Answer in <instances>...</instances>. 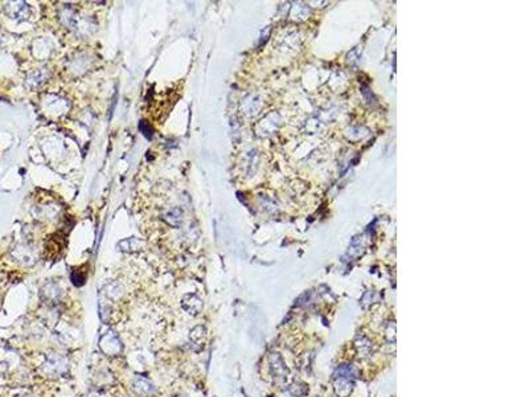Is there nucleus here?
<instances>
[{"instance_id":"10","label":"nucleus","mask_w":529,"mask_h":397,"mask_svg":"<svg viewBox=\"0 0 529 397\" xmlns=\"http://www.w3.org/2000/svg\"><path fill=\"white\" fill-rule=\"evenodd\" d=\"M140 130L143 131V134L146 135L147 138H148V139L152 137V129H151V127L148 126L146 122H140Z\"/></svg>"},{"instance_id":"3","label":"nucleus","mask_w":529,"mask_h":397,"mask_svg":"<svg viewBox=\"0 0 529 397\" xmlns=\"http://www.w3.org/2000/svg\"><path fill=\"white\" fill-rule=\"evenodd\" d=\"M12 256H14V258L19 264L25 265V266L34 265L35 261H36L34 249H30L27 245H19V247L15 248L14 252H12Z\"/></svg>"},{"instance_id":"5","label":"nucleus","mask_w":529,"mask_h":397,"mask_svg":"<svg viewBox=\"0 0 529 397\" xmlns=\"http://www.w3.org/2000/svg\"><path fill=\"white\" fill-rule=\"evenodd\" d=\"M61 295H63V293H61L60 286L57 284H53V282L47 284L41 289V298L49 304L57 303L60 300Z\"/></svg>"},{"instance_id":"6","label":"nucleus","mask_w":529,"mask_h":397,"mask_svg":"<svg viewBox=\"0 0 529 397\" xmlns=\"http://www.w3.org/2000/svg\"><path fill=\"white\" fill-rule=\"evenodd\" d=\"M181 304H183L184 310H185L186 313H190L191 315H197V314H200L201 310H203V302H201V299H200L197 295H195V294H188V295H185V297L183 298Z\"/></svg>"},{"instance_id":"1","label":"nucleus","mask_w":529,"mask_h":397,"mask_svg":"<svg viewBox=\"0 0 529 397\" xmlns=\"http://www.w3.org/2000/svg\"><path fill=\"white\" fill-rule=\"evenodd\" d=\"M68 360L67 357H64L60 354H48L45 357V361L43 364L44 374L50 377H58L63 376L64 374L68 372Z\"/></svg>"},{"instance_id":"11","label":"nucleus","mask_w":529,"mask_h":397,"mask_svg":"<svg viewBox=\"0 0 529 397\" xmlns=\"http://www.w3.org/2000/svg\"><path fill=\"white\" fill-rule=\"evenodd\" d=\"M7 368H8L7 363H0V375H3L4 372L7 371Z\"/></svg>"},{"instance_id":"8","label":"nucleus","mask_w":529,"mask_h":397,"mask_svg":"<svg viewBox=\"0 0 529 397\" xmlns=\"http://www.w3.org/2000/svg\"><path fill=\"white\" fill-rule=\"evenodd\" d=\"M163 219L171 227H180L183 223V210L179 207H170L164 209Z\"/></svg>"},{"instance_id":"9","label":"nucleus","mask_w":529,"mask_h":397,"mask_svg":"<svg viewBox=\"0 0 529 397\" xmlns=\"http://www.w3.org/2000/svg\"><path fill=\"white\" fill-rule=\"evenodd\" d=\"M72 282H73L76 286H81V285H83V282H85V276L74 271V273L72 274Z\"/></svg>"},{"instance_id":"4","label":"nucleus","mask_w":529,"mask_h":397,"mask_svg":"<svg viewBox=\"0 0 529 397\" xmlns=\"http://www.w3.org/2000/svg\"><path fill=\"white\" fill-rule=\"evenodd\" d=\"M131 388H133L135 393L140 394V396H151V394L157 392V387L150 380H147V379L140 376H137L134 379Z\"/></svg>"},{"instance_id":"7","label":"nucleus","mask_w":529,"mask_h":397,"mask_svg":"<svg viewBox=\"0 0 529 397\" xmlns=\"http://www.w3.org/2000/svg\"><path fill=\"white\" fill-rule=\"evenodd\" d=\"M7 12L11 17L16 20H25L29 16V7L25 3H10L7 7Z\"/></svg>"},{"instance_id":"2","label":"nucleus","mask_w":529,"mask_h":397,"mask_svg":"<svg viewBox=\"0 0 529 397\" xmlns=\"http://www.w3.org/2000/svg\"><path fill=\"white\" fill-rule=\"evenodd\" d=\"M100 348L107 356H118L123 351V344L114 331H107L100 339Z\"/></svg>"}]
</instances>
